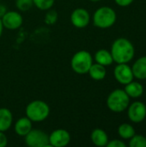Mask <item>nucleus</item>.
<instances>
[{
  "label": "nucleus",
  "mask_w": 146,
  "mask_h": 147,
  "mask_svg": "<svg viewBox=\"0 0 146 147\" xmlns=\"http://www.w3.org/2000/svg\"><path fill=\"white\" fill-rule=\"evenodd\" d=\"M95 60L96 63L102 65L104 66H108L114 62L112 54L106 49H100L95 54Z\"/></svg>",
  "instance_id": "f3484780"
},
{
  "label": "nucleus",
  "mask_w": 146,
  "mask_h": 147,
  "mask_svg": "<svg viewBox=\"0 0 146 147\" xmlns=\"http://www.w3.org/2000/svg\"><path fill=\"white\" fill-rule=\"evenodd\" d=\"M25 144L29 147H51L49 135L40 129H32L25 137Z\"/></svg>",
  "instance_id": "423d86ee"
},
{
  "label": "nucleus",
  "mask_w": 146,
  "mask_h": 147,
  "mask_svg": "<svg viewBox=\"0 0 146 147\" xmlns=\"http://www.w3.org/2000/svg\"><path fill=\"white\" fill-rule=\"evenodd\" d=\"M88 73L89 74L92 79L96 81H101L105 78L107 71H106V68L104 65L96 63V64H92Z\"/></svg>",
  "instance_id": "dca6fc26"
},
{
  "label": "nucleus",
  "mask_w": 146,
  "mask_h": 147,
  "mask_svg": "<svg viewBox=\"0 0 146 147\" xmlns=\"http://www.w3.org/2000/svg\"><path fill=\"white\" fill-rule=\"evenodd\" d=\"M132 71L136 78L141 80L146 79V56L141 57L136 60Z\"/></svg>",
  "instance_id": "2eb2a0df"
},
{
  "label": "nucleus",
  "mask_w": 146,
  "mask_h": 147,
  "mask_svg": "<svg viewBox=\"0 0 146 147\" xmlns=\"http://www.w3.org/2000/svg\"><path fill=\"white\" fill-rule=\"evenodd\" d=\"M130 97L123 90H114L112 91L107 99L108 108L115 113H120L126 110L130 102Z\"/></svg>",
  "instance_id": "39448f33"
},
{
  "label": "nucleus",
  "mask_w": 146,
  "mask_h": 147,
  "mask_svg": "<svg viewBox=\"0 0 146 147\" xmlns=\"http://www.w3.org/2000/svg\"><path fill=\"white\" fill-rule=\"evenodd\" d=\"M3 23H2V20L0 19V38L3 34Z\"/></svg>",
  "instance_id": "cd10ccee"
},
{
  "label": "nucleus",
  "mask_w": 146,
  "mask_h": 147,
  "mask_svg": "<svg viewBox=\"0 0 146 147\" xmlns=\"http://www.w3.org/2000/svg\"><path fill=\"white\" fill-rule=\"evenodd\" d=\"M55 0H33L34 5L40 10H48L52 9Z\"/></svg>",
  "instance_id": "aec40b11"
},
{
  "label": "nucleus",
  "mask_w": 146,
  "mask_h": 147,
  "mask_svg": "<svg viewBox=\"0 0 146 147\" xmlns=\"http://www.w3.org/2000/svg\"><path fill=\"white\" fill-rule=\"evenodd\" d=\"M7 8L3 4H0V19L4 16V14L7 12Z\"/></svg>",
  "instance_id": "bb28decb"
},
{
  "label": "nucleus",
  "mask_w": 146,
  "mask_h": 147,
  "mask_svg": "<svg viewBox=\"0 0 146 147\" xmlns=\"http://www.w3.org/2000/svg\"><path fill=\"white\" fill-rule=\"evenodd\" d=\"M93 64L91 54L85 50L77 52L71 58V66L74 72L79 75L87 74L90 66Z\"/></svg>",
  "instance_id": "7ed1b4c3"
},
{
  "label": "nucleus",
  "mask_w": 146,
  "mask_h": 147,
  "mask_svg": "<svg viewBox=\"0 0 146 147\" xmlns=\"http://www.w3.org/2000/svg\"><path fill=\"white\" fill-rule=\"evenodd\" d=\"M131 147H146V138L142 135H134L130 140Z\"/></svg>",
  "instance_id": "4be33fe9"
},
{
  "label": "nucleus",
  "mask_w": 146,
  "mask_h": 147,
  "mask_svg": "<svg viewBox=\"0 0 146 147\" xmlns=\"http://www.w3.org/2000/svg\"><path fill=\"white\" fill-rule=\"evenodd\" d=\"M71 141V134L65 129H56L49 135V144L51 147H65Z\"/></svg>",
  "instance_id": "0eeeda50"
},
{
  "label": "nucleus",
  "mask_w": 146,
  "mask_h": 147,
  "mask_svg": "<svg viewBox=\"0 0 146 147\" xmlns=\"http://www.w3.org/2000/svg\"><path fill=\"white\" fill-rule=\"evenodd\" d=\"M14 128L18 136L25 137L32 130V121L27 116L19 118L15 123Z\"/></svg>",
  "instance_id": "f8f14e48"
},
{
  "label": "nucleus",
  "mask_w": 146,
  "mask_h": 147,
  "mask_svg": "<svg viewBox=\"0 0 146 147\" xmlns=\"http://www.w3.org/2000/svg\"><path fill=\"white\" fill-rule=\"evenodd\" d=\"M58 20V13L53 9H48L47 13L45 16V22L47 25H52L54 24Z\"/></svg>",
  "instance_id": "5701e85b"
},
{
  "label": "nucleus",
  "mask_w": 146,
  "mask_h": 147,
  "mask_svg": "<svg viewBox=\"0 0 146 147\" xmlns=\"http://www.w3.org/2000/svg\"><path fill=\"white\" fill-rule=\"evenodd\" d=\"M114 78L121 84H127L133 81L134 76L132 68L126 64H118L114 68Z\"/></svg>",
  "instance_id": "9d476101"
},
{
  "label": "nucleus",
  "mask_w": 146,
  "mask_h": 147,
  "mask_svg": "<svg viewBox=\"0 0 146 147\" xmlns=\"http://www.w3.org/2000/svg\"><path fill=\"white\" fill-rule=\"evenodd\" d=\"M3 28L9 30H15L19 28L23 22L22 15L14 10L7 11L4 16L1 18Z\"/></svg>",
  "instance_id": "6e6552de"
},
{
  "label": "nucleus",
  "mask_w": 146,
  "mask_h": 147,
  "mask_svg": "<svg viewBox=\"0 0 146 147\" xmlns=\"http://www.w3.org/2000/svg\"><path fill=\"white\" fill-rule=\"evenodd\" d=\"M71 22L74 27L77 28H83L87 27L90 22L89 13L83 8H77L71 12Z\"/></svg>",
  "instance_id": "1a4fd4ad"
},
{
  "label": "nucleus",
  "mask_w": 146,
  "mask_h": 147,
  "mask_svg": "<svg viewBox=\"0 0 146 147\" xmlns=\"http://www.w3.org/2000/svg\"><path fill=\"white\" fill-rule=\"evenodd\" d=\"M90 139L95 146L99 147L107 146V144L108 142V137L107 133L100 128L93 130V132L90 134Z\"/></svg>",
  "instance_id": "4468645a"
},
{
  "label": "nucleus",
  "mask_w": 146,
  "mask_h": 147,
  "mask_svg": "<svg viewBox=\"0 0 146 147\" xmlns=\"http://www.w3.org/2000/svg\"><path fill=\"white\" fill-rule=\"evenodd\" d=\"M34 5L33 0H15L16 8L22 12L29 10Z\"/></svg>",
  "instance_id": "412c9836"
},
{
  "label": "nucleus",
  "mask_w": 146,
  "mask_h": 147,
  "mask_svg": "<svg viewBox=\"0 0 146 147\" xmlns=\"http://www.w3.org/2000/svg\"><path fill=\"white\" fill-rule=\"evenodd\" d=\"M114 1H115V3L118 5H120L121 7L128 6V5H130L133 2V0H114Z\"/></svg>",
  "instance_id": "a878e982"
},
{
  "label": "nucleus",
  "mask_w": 146,
  "mask_h": 147,
  "mask_svg": "<svg viewBox=\"0 0 146 147\" xmlns=\"http://www.w3.org/2000/svg\"><path fill=\"white\" fill-rule=\"evenodd\" d=\"M25 114L32 122H41L49 116L50 108L46 102L35 100L27 105Z\"/></svg>",
  "instance_id": "f03ea898"
},
{
  "label": "nucleus",
  "mask_w": 146,
  "mask_h": 147,
  "mask_svg": "<svg viewBox=\"0 0 146 147\" xmlns=\"http://www.w3.org/2000/svg\"><path fill=\"white\" fill-rule=\"evenodd\" d=\"M91 2H98V1H101V0H89Z\"/></svg>",
  "instance_id": "c85d7f7f"
},
{
  "label": "nucleus",
  "mask_w": 146,
  "mask_h": 147,
  "mask_svg": "<svg viewBox=\"0 0 146 147\" xmlns=\"http://www.w3.org/2000/svg\"><path fill=\"white\" fill-rule=\"evenodd\" d=\"M146 116L145 105L141 102H135L128 109V117L135 123H139L145 120Z\"/></svg>",
  "instance_id": "9b49d317"
},
{
  "label": "nucleus",
  "mask_w": 146,
  "mask_h": 147,
  "mask_svg": "<svg viewBox=\"0 0 146 147\" xmlns=\"http://www.w3.org/2000/svg\"><path fill=\"white\" fill-rule=\"evenodd\" d=\"M124 90L126 91V93L128 95L129 97L137 98V97H139L140 96H142V94L144 92V88L139 83L132 81L129 84H126Z\"/></svg>",
  "instance_id": "a211bd4d"
},
{
  "label": "nucleus",
  "mask_w": 146,
  "mask_h": 147,
  "mask_svg": "<svg viewBox=\"0 0 146 147\" xmlns=\"http://www.w3.org/2000/svg\"><path fill=\"white\" fill-rule=\"evenodd\" d=\"M13 122L12 113L6 108L0 109V131L6 132L10 128Z\"/></svg>",
  "instance_id": "ddd939ff"
},
{
  "label": "nucleus",
  "mask_w": 146,
  "mask_h": 147,
  "mask_svg": "<svg viewBox=\"0 0 146 147\" xmlns=\"http://www.w3.org/2000/svg\"><path fill=\"white\" fill-rule=\"evenodd\" d=\"M108 147H126V144L119 140H114L110 142H108L107 144Z\"/></svg>",
  "instance_id": "b1692460"
},
{
  "label": "nucleus",
  "mask_w": 146,
  "mask_h": 147,
  "mask_svg": "<svg viewBox=\"0 0 146 147\" xmlns=\"http://www.w3.org/2000/svg\"><path fill=\"white\" fill-rule=\"evenodd\" d=\"M116 21L115 11L108 6L100 7L93 15V23L100 28H108L112 27Z\"/></svg>",
  "instance_id": "20e7f679"
},
{
  "label": "nucleus",
  "mask_w": 146,
  "mask_h": 147,
  "mask_svg": "<svg viewBox=\"0 0 146 147\" xmlns=\"http://www.w3.org/2000/svg\"><path fill=\"white\" fill-rule=\"evenodd\" d=\"M110 53L114 62L117 64H126L134 56V47L127 39L119 38L113 43Z\"/></svg>",
  "instance_id": "f257e3e1"
},
{
  "label": "nucleus",
  "mask_w": 146,
  "mask_h": 147,
  "mask_svg": "<svg viewBox=\"0 0 146 147\" xmlns=\"http://www.w3.org/2000/svg\"><path fill=\"white\" fill-rule=\"evenodd\" d=\"M0 1H1V0H0Z\"/></svg>",
  "instance_id": "c756f323"
},
{
  "label": "nucleus",
  "mask_w": 146,
  "mask_h": 147,
  "mask_svg": "<svg viewBox=\"0 0 146 147\" xmlns=\"http://www.w3.org/2000/svg\"><path fill=\"white\" fill-rule=\"evenodd\" d=\"M118 134L122 139L128 140V139H131L132 137H133L135 135V130L130 124L124 123L119 127Z\"/></svg>",
  "instance_id": "6ab92c4d"
},
{
  "label": "nucleus",
  "mask_w": 146,
  "mask_h": 147,
  "mask_svg": "<svg viewBox=\"0 0 146 147\" xmlns=\"http://www.w3.org/2000/svg\"><path fill=\"white\" fill-rule=\"evenodd\" d=\"M8 144V138L4 132L0 131V147H5Z\"/></svg>",
  "instance_id": "393cba45"
}]
</instances>
